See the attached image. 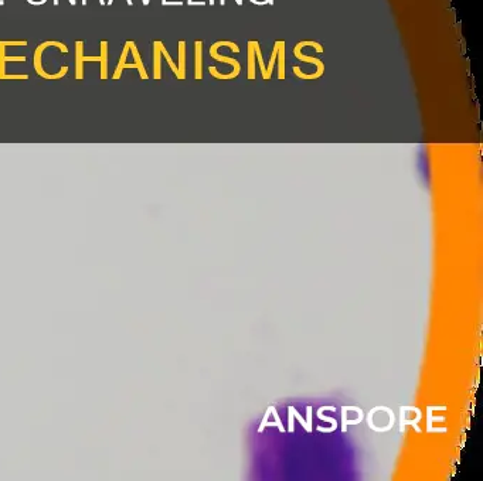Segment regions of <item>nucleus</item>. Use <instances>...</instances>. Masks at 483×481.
<instances>
[{
	"mask_svg": "<svg viewBox=\"0 0 483 481\" xmlns=\"http://www.w3.org/2000/svg\"><path fill=\"white\" fill-rule=\"evenodd\" d=\"M248 47H249V51H248V79L253 81V79L257 78V75H255V63H257V58H255V51H254L253 43L249 42Z\"/></svg>",
	"mask_w": 483,
	"mask_h": 481,
	"instance_id": "obj_4",
	"label": "nucleus"
},
{
	"mask_svg": "<svg viewBox=\"0 0 483 481\" xmlns=\"http://www.w3.org/2000/svg\"><path fill=\"white\" fill-rule=\"evenodd\" d=\"M251 43H253L254 51H255V58L258 59L259 68H261V72H262V78L266 81V67H265V64H264V58H262L261 50H259V44H258V42H251Z\"/></svg>",
	"mask_w": 483,
	"mask_h": 481,
	"instance_id": "obj_6",
	"label": "nucleus"
},
{
	"mask_svg": "<svg viewBox=\"0 0 483 481\" xmlns=\"http://www.w3.org/2000/svg\"><path fill=\"white\" fill-rule=\"evenodd\" d=\"M277 63H278V79L283 81L286 75H285V43L279 42V47H278V54H277Z\"/></svg>",
	"mask_w": 483,
	"mask_h": 481,
	"instance_id": "obj_3",
	"label": "nucleus"
},
{
	"mask_svg": "<svg viewBox=\"0 0 483 481\" xmlns=\"http://www.w3.org/2000/svg\"><path fill=\"white\" fill-rule=\"evenodd\" d=\"M225 3V0H221V5H224Z\"/></svg>",
	"mask_w": 483,
	"mask_h": 481,
	"instance_id": "obj_8",
	"label": "nucleus"
},
{
	"mask_svg": "<svg viewBox=\"0 0 483 481\" xmlns=\"http://www.w3.org/2000/svg\"><path fill=\"white\" fill-rule=\"evenodd\" d=\"M294 54L296 58L299 59V61H303V63H311V64L316 65V72H315V79H319L320 76H323L324 74V63L322 59L318 58H312V57H307L305 54L301 53V50L299 48L295 47Z\"/></svg>",
	"mask_w": 483,
	"mask_h": 481,
	"instance_id": "obj_1",
	"label": "nucleus"
},
{
	"mask_svg": "<svg viewBox=\"0 0 483 481\" xmlns=\"http://www.w3.org/2000/svg\"><path fill=\"white\" fill-rule=\"evenodd\" d=\"M278 47H279V42L275 43V46H274V51L271 54V59H269V64H268V68H266V81H269L272 76V71H274V65L277 63V54H278Z\"/></svg>",
	"mask_w": 483,
	"mask_h": 481,
	"instance_id": "obj_7",
	"label": "nucleus"
},
{
	"mask_svg": "<svg viewBox=\"0 0 483 481\" xmlns=\"http://www.w3.org/2000/svg\"><path fill=\"white\" fill-rule=\"evenodd\" d=\"M201 46L203 43L197 42L196 43V79H201L203 78V59H201Z\"/></svg>",
	"mask_w": 483,
	"mask_h": 481,
	"instance_id": "obj_5",
	"label": "nucleus"
},
{
	"mask_svg": "<svg viewBox=\"0 0 483 481\" xmlns=\"http://www.w3.org/2000/svg\"><path fill=\"white\" fill-rule=\"evenodd\" d=\"M210 2H211V5H212V3H214V0H210Z\"/></svg>",
	"mask_w": 483,
	"mask_h": 481,
	"instance_id": "obj_10",
	"label": "nucleus"
},
{
	"mask_svg": "<svg viewBox=\"0 0 483 481\" xmlns=\"http://www.w3.org/2000/svg\"><path fill=\"white\" fill-rule=\"evenodd\" d=\"M217 50H218V47H217V43H216V44H212L211 48H210V55H211V58L217 59V61H221V63H227V64H230L231 67H233V71L240 75V71H241V65H240V63H238L237 59L230 58V57L220 55V54L217 53Z\"/></svg>",
	"mask_w": 483,
	"mask_h": 481,
	"instance_id": "obj_2",
	"label": "nucleus"
},
{
	"mask_svg": "<svg viewBox=\"0 0 483 481\" xmlns=\"http://www.w3.org/2000/svg\"><path fill=\"white\" fill-rule=\"evenodd\" d=\"M238 3H240V5H241V3H242V0H238Z\"/></svg>",
	"mask_w": 483,
	"mask_h": 481,
	"instance_id": "obj_9",
	"label": "nucleus"
}]
</instances>
